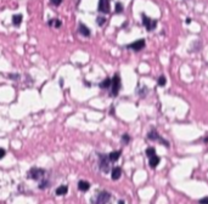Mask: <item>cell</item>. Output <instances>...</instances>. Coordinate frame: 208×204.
Returning a JSON list of instances; mask_svg holds the SVG:
<instances>
[{"instance_id": "6da1fadb", "label": "cell", "mask_w": 208, "mask_h": 204, "mask_svg": "<svg viewBox=\"0 0 208 204\" xmlns=\"http://www.w3.org/2000/svg\"><path fill=\"white\" fill-rule=\"evenodd\" d=\"M142 24H144V27L147 29L148 32H151V31H154V29L156 28V26H157V21L156 20H151L150 17H147L146 15H144L142 14Z\"/></svg>"}, {"instance_id": "7a4b0ae2", "label": "cell", "mask_w": 208, "mask_h": 204, "mask_svg": "<svg viewBox=\"0 0 208 204\" xmlns=\"http://www.w3.org/2000/svg\"><path fill=\"white\" fill-rule=\"evenodd\" d=\"M120 87H121V77L118 74H114L112 78V91L111 95L112 96H117L118 91H120Z\"/></svg>"}, {"instance_id": "3957f363", "label": "cell", "mask_w": 208, "mask_h": 204, "mask_svg": "<svg viewBox=\"0 0 208 204\" xmlns=\"http://www.w3.org/2000/svg\"><path fill=\"white\" fill-rule=\"evenodd\" d=\"M44 170L43 169H38V168H32L31 170H29L27 172V176L29 179H33V180H39L43 175H44Z\"/></svg>"}, {"instance_id": "277c9868", "label": "cell", "mask_w": 208, "mask_h": 204, "mask_svg": "<svg viewBox=\"0 0 208 204\" xmlns=\"http://www.w3.org/2000/svg\"><path fill=\"white\" fill-rule=\"evenodd\" d=\"M147 137L150 139V140H155V141H156V140H158V141H160L162 145H164V146H166V147H169V143L167 142V140H164L162 136H160V134L157 132V130H151L150 132L147 134Z\"/></svg>"}, {"instance_id": "5b68a950", "label": "cell", "mask_w": 208, "mask_h": 204, "mask_svg": "<svg viewBox=\"0 0 208 204\" xmlns=\"http://www.w3.org/2000/svg\"><path fill=\"white\" fill-rule=\"evenodd\" d=\"M111 198V194L106 191H102L99 196H98V199L95 202V204H106L108 202V199Z\"/></svg>"}, {"instance_id": "8992f818", "label": "cell", "mask_w": 208, "mask_h": 204, "mask_svg": "<svg viewBox=\"0 0 208 204\" xmlns=\"http://www.w3.org/2000/svg\"><path fill=\"white\" fill-rule=\"evenodd\" d=\"M128 47H129V49H133L134 51H140V50H142V49L145 47V40H144V39H139V40H136V41L129 44Z\"/></svg>"}, {"instance_id": "52a82bcc", "label": "cell", "mask_w": 208, "mask_h": 204, "mask_svg": "<svg viewBox=\"0 0 208 204\" xmlns=\"http://www.w3.org/2000/svg\"><path fill=\"white\" fill-rule=\"evenodd\" d=\"M98 10L102 14H108L110 12V3L107 0H100L98 4Z\"/></svg>"}, {"instance_id": "ba28073f", "label": "cell", "mask_w": 208, "mask_h": 204, "mask_svg": "<svg viewBox=\"0 0 208 204\" xmlns=\"http://www.w3.org/2000/svg\"><path fill=\"white\" fill-rule=\"evenodd\" d=\"M100 158H101V160H100V168H101V170L104 172H107L108 169H110V165H108V162H107V156L101 154Z\"/></svg>"}, {"instance_id": "9c48e42d", "label": "cell", "mask_w": 208, "mask_h": 204, "mask_svg": "<svg viewBox=\"0 0 208 204\" xmlns=\"http://www.w3.org/2000/svg\"><path fill=\"white\" fill-rule=\"evenodd\" d=\"M78 33L82 34L83 37H89L90 35V29H89L86 26H84L83 23H80L78 26Z\"/></svg>"}, {"instance_id": "30bf717a", "label": "cell", "mask_w": 208, "mask_h": 204, "mask_svg": "<svg viewBox=\"0 0 208 204\" xmlns=\"http://www.w3.org/2000/svg\"><path fill=\"white\" fill-rule=\"evenodd\" d=\"M122 175V169L120 166H116L111 170V176H112V180H118L121 178Z\"/></svg>"}, {"instance_id": "8fae6325", "label": "cell", "mask_w": 208, "mask_h": 204, "mask_svg": "<svg viewBox=\"0 0 208 204\" xmlns=\"http://www.w3.org/2000/svg\"><path fill=\"white\" fill-rule=\"evenodd\" d=\"M78 188L82 191V192H86L89 188H90V184L88 181H84V180H80L78 182Z\"/></svg>"}, {"instance_id": "7c38bea8", "label": "cell", "mask_w": 208, "mask_h": 204, "mask_svg": "<svg viewBox=\"0 0 208 204\" xmlns=\"http://www.w3.org/2000/svg\"><path fill=\"white\" fill-rule=\"evenodd\" d=\"M121 154H122L121 151H113V152H111V153L108 154V159H110V162H117V159L121 157Z\"/></svg>"}, {"instance_id": "4fadbf2b", "label": "cell", "mask_w": 208, "mask_h": 204, "mask_svg": "<svg viewBox=\"0 0 208 204\" xmlns=\"http://www.w3.org/2000/svg\"><path fill=\"white\" fill-rule=\"evenodd\" d=\"M161 162V158L158 156H154L152 158H150V160H148V165H150L151 168H156Z\"/></svg>"}, {"instance_id": "5bb4252c", "label": "cell", "mask_w": 208, "mask_h": 204, "mask_svg": "<svg viewBox=\"0 0 208 204\" xmlns=\"http://www.w3.org/2000/svg\"><path fill=\"white\" fill-rule=\"evenodd\" d=\"M22 20H23V16L21 14H17V15H14L12 16V24L18 27L21 23H22Z\"/></svg>"}, {"instance_id": "9a60e30c", "label": "cell", "mask_w": 208, "mask_h": 204, "mask_svg": "<svg viewBox=\"0 0 208 204\" xmlns=\"http://www.w3.org/2000/svg\"><path fill=\"white\" fill-rule=\"evenodd\" d=\"M110 86H112V79H110V78H105L100 83V87H101V89H107V87H110Z\"/></svg>"}, {"instance_id": "2e32d148", "label": "cell", "mask_w": 208, "mask_h": 204, "mask_svg": "<svg viewBox=\"0 0 208 204\" xmlns=\"http://www.w3.org/2000/svg\"><path fill=\"white\" fill-rule=\"evenodd\" d=\"M68 191V187L67 186H60V187H57L56 188V194L57 196H65Z\"/></svg>"}, {"instance_id": "e0dca14e", "label": "cell", "mask_w": 208, "mask_h": 204, "mask_svg": "<svg viewBox=\"0 0 208 204\" xmlns=\"http://www.w3.org/2000/svg\"><path fill=\"white\" fill-rule=\"evenodd\" d=\"M48 24H49V26H54V27H56V28H60V27L62 26V22H61L60 20H50V21L48 22Z\"/></svg>"}, {"instance_id": "ac0fdd59", "label": "cell", "mask_w": 208, "mask_h": 204, "mask_svg": "<svg viewBox=\"0 0 208 204\" xmlns=\"http://www.w3.org/2000/svg\"><path fill=\"white\" fill-rule=\"evenodd\" d=\"M146 156H147L148 158H152L154 156H156V151H155V148H152V147L147 148V150H146Z\"/></svg>"}, {"instance_id": "d6986e66", "label": "cell", "mask_w": 208, "mask_h": 204, "mask_svg": "<svg viewBox=\"0 0 208 204\" xmlns=\"http://www.w3.org/2000/svg\"><path fill=\"white\" fill-rule=\"evenodd\" d=\"M157 83H158V85H160V86H164V85H166V83H167L166 77H164V75H161V77L158 78V81H157Z\"/></svg>"}, {"instance_id": "ffe728a7", "label": "cell", "mask_w": 208, "mask_h": 204, "mask_svg": "<svg viewBox=\"0 0 208 204\" xmlns=\"http://www.w3.org/2000/svg\"><path fill=\"white\" fill-rule=\"evenodd\" d=\"M116 12H117V14L123 12V4H122V3H117V4H116Z\"/></svg>"}, {"instance_id": "44dd1931", "label": "cell", "mask_w": 208, "mask_h": 204, "mask_svg": "<svg viewBox=\"0 0 208 204\" xmlns=\"http://www.w3.org/2000/svg\"><path fill=\"white\" fill-rule=\"evenodd\" d=\"M96 22H98V24H99V26H104V24H105V22H106V18H105L104 16H98Z\"/></svg>"}, {"instance_id": "7402d4cb", "label": "cell", "mask_w": 208, "mask_h": 204, "mask_svg": "<svg viewBox=\"0 0 208 204\" xmlns=\"http://www.w3.org/2000/svg\"><path fill=\"white\" fill-rule=\"evenodd\" d=\"M122 141H123V143H124V145L129 143V141H130V136H129V135H127V134H124V135L122 136Z\"/></svg>"}, {"instance_id": "603a6c76", "label": "cell", "mask_w": 208, "mask_h": 204, "mask_svg": "<svg viewBox=\"0 0 208 204\" xmlns=\"http://www.w3.org/2000/svg\"><path fill=\"white\" fill-rule=\"evenodd\" d=\"M50 184H49V181L48 180H42V182L39 184V188H45L46 186H49Z\"/></svg>"}, {"instance_id": "cb8c5ba5", "label": "cell", "mask_w": 208, "mask_h": 204, "mask_svg": "<svg viewBox=\"0 0 208 204\" xmlns=\"http://www.w3.org/2000/svg\"><path fill=\"white\" fill-rule=\"evenodd\" d=\"M62 2H61V0H51V2H50V4L51 5H54V6H58V5H60Z\"/></svg>"}, {"instance_id": "d4e9b609", "label": "cell", "mask_w": 208, "mask_h": 204, "mask_svg": "<svg viewBox=\"0 0 208 204\" xmlns=\"http://www.w3.org/2000/svg\"><path fill=\"white\" fill-rule=\"evenodd\" d=\"M198 203H200V204H208V197H204V198L200 199Z\"/></svg>"}, {"instance_id": "484cf974", "label": "cell", "mask_w": 208, "mask_h": 204, "mask_svg": "<svg viewBox=\"0 0 208 204\" xmlns=\"http://www.w3.org/2000/svg\"><path fill=\"white\" fill-rule=\"evenodd\" d=\"M0 151H2V154H0V158H4V157H5V150H4V148H2Z\"/></svg>"}, {"instance_id": "4316f807", "label": "cell", "mask_w": 208, "mask_h": 204, "mask_svg": "<svg viewBox=\"0 0 208 204\" xmlns=\"http://www.w3.org/2000/svg\"><path fill=\"white\" fill-rule=\"evenodd\" d=\"M191 22V18H186V23H190Z\"/></svg>"}, {"instance_id": "83f0119b", "label": "cell", "mask_w": 208, "mask_h": 204, "mask_svg": "<svg viewBox=\"0 0 208 204\" xmlns=\"http://www.w3.org/2000/svg\"><path fill=\"white\" fill-rule=\"evenodd\" d=\"M203 141H204V142H206V143H208V137H206V139H204V140H203Z\"/></svg>"}, {"instance_id": "f1b7e54d", "label": "cell", "mask_w": 208, "mask_h": 204, "mask_svg": "<svg viewBox=\"0 0 208 204\" xmlns=\"http://www.w3.org/2000/svg\"><path fill=\"white\" fill-rule=\"evenodd\" d=\"M120 204H124V202L123 200H120Z\"/></svg>"}]
</instances>
